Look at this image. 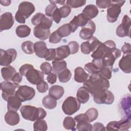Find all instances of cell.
Masks as SVG:
<instances>
[{"instance_id": "6da1fadb", "label": "cell", "mask_w": 131, "mask_h": 131, "mask_svg": "<svg viewBox=\"0 0 131 131\" xmlns=\"http://www.w3.org/2000/svg\"><path fill=\"white\" fill-rule=\"evenodd\" d=\"M83 85L92 96L99 91L107 90L110 88L108 80L100 74H92Z\"/></svg>"}, {"instance_id": "7a4b0ae2", "label": "cell", "mask_w": 131, "mask_h": 131, "mask_svg": "<svg viewBox=\"0 0 131 131\" xmlns=\"http://www.w3.org/2000/svg\"><path fill=\"white\" fill-rule=\"evenodd\" d=\"M20 112L22 117L25 120L31 121L43 119L47 116V112L43 108H37L34 106L28 105L21 106Z\"/></svg>"}, {"instance_id": "3957f363", "label": "cell", "mask_w": 131, "mask_h": 131, "mask_svg": "<svg viewBox=\"0 0 131 131\" xmlns=\"http://www.w3.org/2000/svg\"><path fill=\"white\" fill-rule=\"evenodd\" d=\"M125 1H111V4L107 9V20L111 23L117 21L121 13V7L125 3Z\"/></svg>"}, {"instance_id": "277c9868", "label": "cell", "mask_w": 131, "mask_h": 131, "mask_svg": "<svg viewBox=\"0 0 131 131\" xmlns=\"http://www.w3.org/2000/svg\"><path fill=\"white\" fill-rule=\"evenodd\" d=\"M80 107V102L76 98L73 96L68 97L62 105V110L67 115H73L79 110Z\"/></svg>"}, {"instance_id": "5b68a950", "label": "cell", "mask_w": 131, "mask_h": 131, "mask_svg": "<svg viewBox=\"0 0 131 131\" xmlns=\"http://www.w3.org/2000/svg\"><path fill=\"white\" fill-rule=\"evenodd\" d=\"M93 99L97 104H111L114 102V96L110 91L103 90L95 93L93 95Z\"/></svg>"}, {"instance_id": "8992f818", "label": "cell", "mask_w": 131, "mask_h": 131, "mask_svg": "<svg viewBox=\"0 0 131 131\" xmlns=\"http://www.w3.org/2000/svg\"><path fill=\"white\" fill-rule=\"evenodd\" d=\"M15 95L21 102H24L33 99L35 95V91L28 85H20Z\"/></svg>"}, {"instance_id": "52a82bcc", "label": "cell", "mask_w": 131, "mask_h": 131, "mask_svg": "<svg viewBox=\"0 0 131 131\" xmlns=\"http://www.w3.org/2000/svg\"><path fill=\"white\" fill-rule=\"evenodd\" d=\"M20 85L18 83L10 81H3L1 84V89L2 91V96L3 99L7 101L8 98L14 96L16 92V89Z\"/></svg>"}, {"instance_id": "ba28073f", "label": "cell", "mask_w": 131, "mask_h": 131, "mask_svg": "<svg viewBox=\"0 0 131 131\" xmlns=\"http://www.w3.org/2000/svg\"><path fill=\"white\" fill-rule=\"evenodd\" d=\"M0 53V64L2 66H10L17 56V52L14 49H9L7 50L1 49Z\"/></svg>"}, {"instance_id": "9c48e42d", "label": "cell", "mask_w": 131, "mask_h": 131, "mask_svg": "<svg viewBox=\"0 0 131 131\" xmlns=\"http://www.w3.org/2000/svg\"><path fill=\"white\" fill-rule=\"evenodd\" d=\"M130 19L127 15H125L122 20V22L116 29V34L120 37L125 36L130 37Z\"/></svg>"}, {"instance_id": "30bf717a", "label": "cell", "mask_w": 131, "mask_h": 131, "mask_svg": "<svg viewBox=\"0 0 131 131\" xmlns=\"http://www.w3.org/2000/svg\"><path fill=\"white\" fill-rule=\"evenodd\" d=\"M121 55V51L116 47L112 49L102 58L104 66L113 68V66L116 59Z\"/></svg>"}, {"instance_id": "8fae6325", "label": "cell", "mask_w": 131, "mask_h": 131, "mask_svg": "<svg viewBox=\"0 0 131 131\" xmlns=\"http://www.w3.org/2000/svg\"><path fill=\"white\" fill-rule=\"evenodd\" d=\"M96 30V25L94 22L90 20L87 24L82 27L80 32V37L84 40H89L93 36Z\"/></svg>"}, {"instance_id": "7c38bea8", "label": "cell", "mask_w": 131, "mask_h": 131, "mask_svg": "<svg viewBox=\"0 0 131 131\" xmlns=\"http://www.w3.org/2000/svg\"><path fill=\"white\" fill-rule=\"evenodd\" d=\"M100 41L95 36L92 37L88 41L82 42L81 44V51L84 54H89L91 52H93L97 46L100 44Z\"/></svg>"}, {"instance_id": "4fadbf2b", "label": "cell", "mask_w": 131, "mask_h": 131, "mask_svg": "<svg viewBox=\"0 0 131 131\" xmlns=\"http://www.w3.org/2000/svg\"><path fill=\"white\" fill-rule=\"evenodd\" d=\"M27 80L33 84H37L41 80H43V74L32 67L30 68L26 73L25 76Z\"/></svg>"}, {"instance_id": "5bb4252c", "label": "cell", "mask_w": 131, "mask_h": 131, "mask_svg": "<svg viewBox=\"0 0 131 131\" xmlns=\"http://www.w3.org/2000/svg\"><path fill=\"white\" fill-rule=\"evenodd\" d=\"M35 7L32 3L25 1L19 4L18 10L16 12L27 19L31 16L35 11Z\"/></svg>"}, {"instance_id": "9a60e30c", "label": "cell", "mask_w": 131, "mask_h": 131, "mask_svg": "<svg viewBox=\"0 0 131 131\" xmlns=\"http://www.w3.org/2000/svg\"><path fill=\"white\" fill-rule=\"evenodd\" d=\"M31 23L34 26L42 25L50 29L52 25V20L43 13H37L31 18Z\"/></svg>"}, {"instance_id": "2e32d148", "label": "cell", "mask_w": 131, "mask_h": 131, "mask_svg": "<svg viewBox=\"0 0 131 131\" xmlns=\"http://www.w3.org/2000/svg\"><path fill=\"white\" fill-rule=\"evenodd\" d=\"M14 20L10 12H5L1 16L0 31L10 29L13 25Z\"/></svg>"}, {"instance_id": "e0dca14e", "label": "cell", "mask_w": 131, "mask_h": 131, "mask_svg": "<svg viewBox=\"0 0 131 131\" xmlns=\"http://www.w3.org/2000/svg\"><path fill=\"white\" fill-rule=\"evenodd\" d=\"M33 34L35 37L41 40H45L48 38L51 34L49 28L42 26H36L33 29Z\"/></svg>"}, {"instance_id": "ac0fdd59", "label": "cell", "mask_w": 131, "mask_h": 131, "mask_svg": "<svg viewBox=\"0 0 131 131\" xmlns=\"http://www.w3.org/2000/svg\"><path fill=\"white\" fill-rule=\"evenodd\" d=\"M113 48H110L104 42H100L91 55L93 59H102Z\"/></svg>"}, {"instance_id": "d6986e66", "label": "cell", "mask_w": 131, "mask_h": 131, "mask_svg": "<svg viewBox=\"0 0 131 131\" xmlns=\"http://www.w3.org/2000/svg\"><path fill=\"white\" fill-rule=\"evenodd\" d=\"M119 67L123 72L129 74L131 72V54H125L120 60Z\"/></svg>"}, {"instance_id": "ffe728a7", "label": "cell", "mask_w": 131, "mask_h": 131, "mask_svg": "<svg viewBox=\"0 0 131 131\" xmlns=\"http://www.w3.org/2000/svg\"><path fill=\"white\" fill-rule=\"evenodd\" d=\"M5 121L7 124L14 126L18 124L20 121L19 116L17 111H8L5 115Z\"/></svg>"}, {"instance_id": "44dd1931", "label": "cell", "mask_w": 131, "mask_h": 131, "mask_svg": "<svg viewBox=\"0 0 131 131\" xmlns=\"http://www.w3.org/2000/svg\"><path fill=\"white\" fill-rule=\"evenodd\" d=\"M48 49L47 45L43 41H37L34 43V51L37 56L40 58H45Z\"/></svg>"}, {"instance_id": "7402d4cb", "label": "cell", "mask_w": 131, "mask_h": 131, "mask_svg": "<svg viewBox=\"0 0 131 131\" xmlns=\"http://www.w3.org/2000/svg\"><path fill=\"white\" fill-rule=\"evenodd\" d=\"M71 54L70 50L68 45H63L56 49V57L54 60H63Z\"/></svg>"}, {"instance_id": "603a6c76", "label": "cell", "mask_w": 131, "mask_h": 131, "mask_svg": "<svg viewBox=\"0 0 131 131\" xmlns=\"http://www.w3.org/2000/svg\"><path fill=\"white\" fill-rule=\"evenodd\" d=\"M89 20L95 18L99 13L97 7L94 5H88L85 7L82 11V13Z\"/></svg>"}, {"instance_id": "cb8c5ba5", "label": "cell", "mask_w": 131, "mask_h": 131, "mask_svg": "<svg viewBox=\"0 0 131 131\" xmlns=\"http://www.w3.org/2000/svg\"><path fill=\"white\" fill-rule=\"evenodd\" d=\"M21 106V101L14 95L9 97L7 100V109L8 111H18Z\"/></svg>"}, {"instance_id": "d4e9b609", "label": "cell", "mask_w": 131, "mask_h": 131, "mask_svg": "<svg viewBox=\"0 0 131 131\" xmlns=\"http://www.w3.org/2000/svg\"><path fill=\"white\" fill-rule=\"evenodd\" d=\"M89 74L81 67H77L74 70V79L78 83L84 82L89 78Z\"/></svg>"}, {"instance_id": "484cf974", "label": "cell", "mask_w": 131, "mask_h": 131, "mask_svg": "<svg viewBox=\"0 0 131 131\" xmlns=\"http://www.w3.org/2000/svg\"><path fill=\"white\" fill-rule=\"evenodd\" d=\"M64 89L59 85H52L49 90V95L56 100H59L64 94Z\"/></svg>"}, {"instance_id": "4316f807", "label": "cell", "mask_w": 131, "mask_h": 131, "mask_svg": "<svg viewBox=\"0 0 131 131\" xmlns=\"http://www.w3.org/2000/svg\"><path fill=\"white\" fill-rule=\"evenodd\" d=\"M77 99L80 103H85L88 101L90 98V93L88 90L84 86L78 89L76 94Z\"/></svg>"}, {"instance_id": "83f0119b", "label": "cell", "mask_w": 131, "mask_h": 131, "mask_svg": "<svg viewBox=\"0 0 131 131\" xmlns=\"http://www.w3.org/2000/svg\"><path fill=\"white\" fill-rule=\"evenodd\" d=\"M16 73L15 68L11 66H6L2 68L1 73L2 76L4 80L10 81L12 80V77Z\"/></svg>"}, {"instance_id": "f1b7e54d", "label": "cell", "mask_w": 131, "mask_h": 131, "mask_svg": "<svg viewBox=\"0 0 131 131\" xmlns=\"http://www.w3.org/2000/svg\"><path fill=\"white\" fill-rule=\"evenodd\" d=\"M121 107L126 117L130 119V96L129 95L123 97L121 101Z\"/></svg>"}, {"instance_id": "f546056e", "label": "cell", "mask_w": 131, "mask_h": 131, "mask_svg": "<svg viewBox=\"0 0 131 131\" xmlns=\"http://www.w3.org/2000/svg\"><path fill=\"white\" fill-rule=\"evenodd\" d=\"M52 63V71L56 74H58L60 72L67 69V62L64 60H54Z\"/></svg>"}, {"instance_id": "4dcf8cb0", "label": "cell", "mask_w": 131, "mask_h": 131, "mask_svg": "<svg viewBox=\"0 0 131 131\" xmlns=\"http://www.w3.org/2000/svg\"><path fill=\"white\" fill-rule=\"evenodd\" d=\"M15 33L19 37H26L30 34L31 29L29 27L25 25H19L16 28Z\"/></svg>"}, {"instance_id": "1f68e13d", "label": "cell", "mask_w": 131, "mask_h": 131, "mask_svg": "<svg viewBox=\"0 0 131 131\" xmlns=\"http://www.w3.org/2000/svg\"><path fill=\"white\" fill-rule=\"evenodd\" d=\"M42 103L45 108L51 110L54 108L56 106L57 101L54 98L50 95H47L43 98Z\"/></svg>"}, {"instance_id": "d6a6232c", "label": "cell", "mask_w": 131, "mask_h": 131, "mask_svg": "<svg viewBox=\"0 0 131 131\" xmlns=\"http://www.w3.org/2000/svg\"><path fill=\"white\" fill-rule=\"evenodd\" d=\"M56 31L61 38L70 35L72 32V28L69 23L63 24L59 27Z\"/></svg>"}, {"instance_id": "836d02e7", "label": "cell", "mask_w": 131, "mask_h": 131, "mask_svg": "<svg viewBox=\"0 0 131 131\" xmlns=\"http://www.w3.org/2000/svg\"><path fill=\"white\" fill-rule=\"evenodd\" d=\"M72 73L68 69H66L58 74V77L60 82L66 83L68 82L71 78Z\"/></svg>"}, {"instance_id": "e575fe53", "label": "cell", "mask_w": 131, "mask_h": 131, "mask_svg": "<svg viewBox=\"0 0 131 131\" xmlns=\"http://www.w3.org/2000/svg\"><path fill=\"white\" fill-rule=\"evenodd\" d=\"M131 126L130 118H124L118 121L117 128L118 130H127Z\"/></svg>"}, {"instance_id": "d590c367", "label": "cell", "mask_w": 131, "mask_h": 131, "mask_svg": "<svg viewBox=\"0 0 131 131\" xmlns=\"http://www.w3.org/2000/svg\"><path fill=\"white\" fill-rule=\"evenodd\" d=\"M34 131H45L48 129L46 121L43 119L36 120L33 124Z\"/></svg>"}, {"instance_id": "8d00e7d4", "label": "cell", "mask_w": 131, "mask_h": 131, "mask_svg": "<svg viewBox=\"0 0 131 131\" xmlns=\"http://www.w3.org/2000/svg\"><path fill=\"white\" fill-rule=\"evenodd\" d=\"M76 122L75 119L71 117H66L63 121V126L64 128L68 130H75Z\"/></svg>"}, {"instance_id": "74e56055", "label": "cell", "mask_w": 131, "mask_h": 131, "mask_svg": "<svg viewBox=\"0 0 131 131\" xmlns=\"http://www.w3.org/2000/svg\"><path fill=\"white\" fill-rule=\"evenodd\" d=\"M21 49L23 51L29 55H31L34 53V43L31 41H26L22 43L21 44Z\"/></svg>"}, {"instance_id": "f35d334b", "label": "cell", "mask_w": 131, "mask_h": 131, "mask_svg": "<svg viewBox=\"0 0 131 131\" xmlns=\"http://www.w3.org/2000/svg\"><path fill=\"white\" fill-rule=\"evenodd\" d=\"M88 116L89 122H91L96 120L98 116V112L95 108H90L85 113Z\"/></svg>"}, {"instance_id": "ab89813d", "label": "cell", "mask_w": 131, "mask_h": 131, "mask_svg": "<svg viewBox=\"0 0 131 131\" xmlns=\"http://www.w3.org/2000/svg\"><path fill=\"white\" fill-rule=\"evenodd\" d=\"M67 5L71 8H76L84 6L86 4L85 0H68L66 2Z\"/></svg>"}, {"instance_id": "60d3db41", "label": "cell", "mask_w": 131, "mask_h": 131, "mask_svg": "<svg viewBox=\"0 0 131 131\" xmlns=\"http://www.w3.org/2000/svg\"><path fill=\"white\" fill-rule=\"evenodd\" d=\"M77 129L79 131H91L93 130V126L89 122H82L77 123Z\"/></svg>"}, {"instance_id": "b9f144b4", "label": "cell", "mask_w": 131, "mask_h": 131, "mask_svg": "<svg viewBox=\"0 0 131 131\" xmlns=\"http://www.w3.org/2000/svg\"><path fill=\"white\" fill-rule=\"evenodd\" d=\"M113 68L103 66L99 71V73L101 76L107 79H110L112 77V73Z\"/></svg>"}, {"instance_id": "7bdbcfd3", "label": "cell", "mask_w": 131, "mask_h": 131, "mask_svg": "<svg viewBox=\"0 0 131 131\" xmlns=\"http://www.w3.org/2000/svg\"><path fill=\"white\" fill-rule=\"evenodd\" d=\"M85 70L90 74H99L100 70L97 68L93 62H89L84 66Z\"/></svg>"}, {"instance_id": "ee69618b", "label": "cell", "mask_w": 131, "mask_h": 131, "mask_svg": "<svg viewBox=\"0 0 131 131\" xmlns=\"http://www.w3.org/2000/svg\"><path fill=\"white\" fill-rule=\"evenodd\" d=\"M41 72L45 75H49L52 71V67L48 62H44L40 66Z\"/></svg>"}, {"instance_id": "f6af8a7d", "label": "cell", "mask_w": 131, "mask_h": 131, "mask_svg": "<svg viewBox=\"0 0 131 131\" xmlns=\"http://www.w3.org/2000/svg\"><path fill=\"white\" fill-rule=\"evenodd\" d=\"M57 9H58V7L55 4L51 3L48 5L45 9V13L46 15L49 17H52Z\"/></svg>"}, {"instance_id": "bcb514c9", "label": "cell", "mask_w": 131, "mask_h": 131, "mask_svg": "<svg viewBox=\"0 0 131 131\" xmlns=\"http://www.w3.org/2000/svg\"><path fill=\"white\" fill-rule=\"evenodd\" d=\"M58 9L60 14L62 18L68 17L71 12V8L68 5H64Z\"/></svg>"}, {"instance_id": "7dc6e473", "label": "cell", "mask_w": 131, "mask_h": 131, "mask_svg": "<svg viewBox=\"0 0 131 131\" xmlns=\"http://www.w3.org/2000/svg\"><path fill=\"white\" fill-rule=\"evenodd\" d=\"M62 39V38L59 36L57 31H55L50 34L49 36V42L52 43H59Z\"/></svg>"}, {"instance_id": "c3c4849f", "label": "cell", "mask_w": 131, "mask_h": 131, "mask_svg": "<svg viewBox=\"0 0 131 131\" xmlns=\"http://www.w3.org/2000/svg\"><path fill=\"white\" fill-rule=\"evenodd\" d=\"M68 46H69L70 50V52L71 54H75L76 53H77L79 51V45L78 42H77L75 41H70Z\"/></svg>"}, {"instance_id": "681fc988", "label": "cell", "mask_w": 131, "mask_h": 131, "mask_svg": "<svg viewBox=\"0 0 131 131\" xmlns=\"http://www.w3.org/2000/svg\"><path fill=\"white\" fill-rule=\"evenodd\" d=\"M36 88L39 92L43 93L48 90V84L45 81L43 80L36 84Z\"/></svg>"}, {"instance_id": "f907efd6", "label": "cell", "mask_w": 131, "mask_h": 131, "mask_svg": "<svg viewBox=\"0 0 131 131\" xmlns=\"http://www.w3.org/2000/svg\"><path fill=\"white\" fill-rule=\"evenodd\" d=\"M55 57L56 49H49L44 58L47 61H51L54 60Z\"/></svg>"}, {"instance_id": "816d5d0a", "label": "cell", "mask_w": 131, "mask_h": 131, "mask_svg": "<svg viewBox=\"0 0 131 131\" xmlns=\"http://www.w3.org/2000/svg\"><path fill=\"white\" fill-rule=\"evenodd\" d=\"M96 5L100 9H105L108 8L111 4V1L110 0H97L96 1Z\"/></svg>"}, {"instance_id": "f5cc1de1", "label": "cell", "mask_w": 131, "mask_h": 131, "mask_svg": "<svg viewBox=\"0 0 131 131\" xmlns=\"http://www.w3.org/2000/svg\"><path fill=\"white\" fill-rule=\"evenodd\" d=\"M69 24L72 28V32H74L77 30L78 27H79V24L77 15L74 17V18L71 20Z\"/></svg>"}, {"instance_id": "db71d44e", "label": "cell", "mask_w": 131, "mask_h": 131, "mask_svg": "<svg viewBox=\"0 0 131 131\" xmlns=\"http://www.w3.org/2000/svg\"><path fill=\"white\" fill-rule=\"evenodd\" d=\"M75 121L77 123L82 122H89L88 118L85 113L80 114L74 117Z\"/></svg>"}, {"instance_id": "11a10c76", "label": "cell", "mask_w": 131, "mask_h": 131, "mask_svg": "<svg viewBox=\"0 0 131 131\" xmlns=\"http://www.w3.org/2000/svg\"><path fill=\"white\" fill-rule=\"evenodd\" d=\"M33 67V66L31 64H28V63H26L25 64H23L22 66L20 67L19 69V72L20 74L22 76H25V74L26 72L31 68Z\"/></svg>"}, {"instance_id": "9f6ffc18", "label": "cell", "mask_w": 131, "mask_h": 131, "mask_svg": "<svg viewBox=\"0 0 131 131\" xmlns=\"http://www.w3.org/2000/svg\"><path fill=\"white\" fill-rule=\"evenodd\" d=\"M117 121H112L110 122L106 126V129L107 130H118Z\"/></svg>"}, {"instance_id": "6f0895ef", "label": "cell", "mask_w": 131, "mask_h": 131, "mask_svg": "<svg viewBox=\"0 0 131 131\" xmlns=\"http://www.w3.org/2000/svg\"><path fill=\"white\" fill-rule=\"evenodd\" d=\"M131 48H130V44L129 43L124 42V45L121 47V51L123 53L125 54H129L131 53Z\"/></svg>"}, {"instance_id": "680465c9", "label": "cell", "mask_w": 131, "mask_h": 131, "mask_svg": "<svg viewBox=\"0 0 131 131\" xmlns=\"http://www.w3.org/2000/svg\"><path fill=\"white\" fill-rule=\"evenodd\" d=\"M47 80L50 84H53L55 83L56 82V80H57V75H56V74L54 73H50L47 77Z\"/></svg>"}, {"instance_id": "91938a15", "label": "cell", "mask_w": 131, "mask_h": 131, "mask_svg": "<svg viewBox=\"0 0 131 131\" xmlns=\"http://www.w3.org/2000/svg\"><path fill=\"white\" fill-rule=\"evenodd\" d=\"M52 17L53 20L56 23L58 24V23L60 22V20H61V19L62 17H61V15H60V13H59V9H58V8L56 10V11L54 12V13H53V14Z\"/></svg>"}, {"instance_id": "94428289", "label": "cell", "mask_w": 131, "mask_h": 131, "mask_svg": "<svg viewBox=\"0 0 131 131\" xmlns=\"http://www.w3.org/2000/svg\"><path fill=\"white\" fill-rule=\"evenodd\" d=\"M93 130L94 131H102L105 130L106 128L102 123L100 122H96L94 123L93 126Z\"/></svg>"}, {"instance_id": "6125c7cd", "label": "cell", "mask_w": 131, "mask_h": 131, "mask_svg": "<svg viewBox=\"0 0 131 131\" xmlns=\"http://www.w3.org/2000/svg\"><path fill=\"white\" fill-rule=\"evenodd\" d=\"M22 80V75L20 74V73L16 72L12 77L11 81L13 82L19 83H20Z\"/></svg>"}, {"instance_id": "be15d7a7", "label": "cell", "mask_w": 131, "mask_h": 131, "mask_svg": "<svg viewBox=\"0 0 131 131\" xmlns=\"http://www.w3.org/2000/svg\"><path fill=\"white\" fill-rule=\"evenodd\" d=\"M15 20L20 24H25L26 23V18L23 16L20 15L17 12L15 15Z\"/></svg>"}, {"instance_id": "e7e4bbea", "label": "cell", "mask_w": 131, "mask_h": 131, "mask_svg": "<svg viewBox=\"0 0 131 131\" xmlns=\"http://www.w3.org/2000/svg\"><path fill=\"white\" fill-rule=\"evenodd\" d=\"M50 2L51 3H53V4H59V5H64L65 4L66 1H50Z\"/></svg>"}, {"instance_id": "03108f58", "label": "cell", "mask_w": 131, "mask_h": 131, "mask_svg": "<svg viewBox=\"0 0 131 131\" xmlns=\"http://www.w3.org/2000/svg\"><path fill=\"white\" fill-rule=\"evenodd\" d=\"M0 3L2 5L7 6H9L10 4L11 1H1Z\"/></svg>"}]
</instances>
